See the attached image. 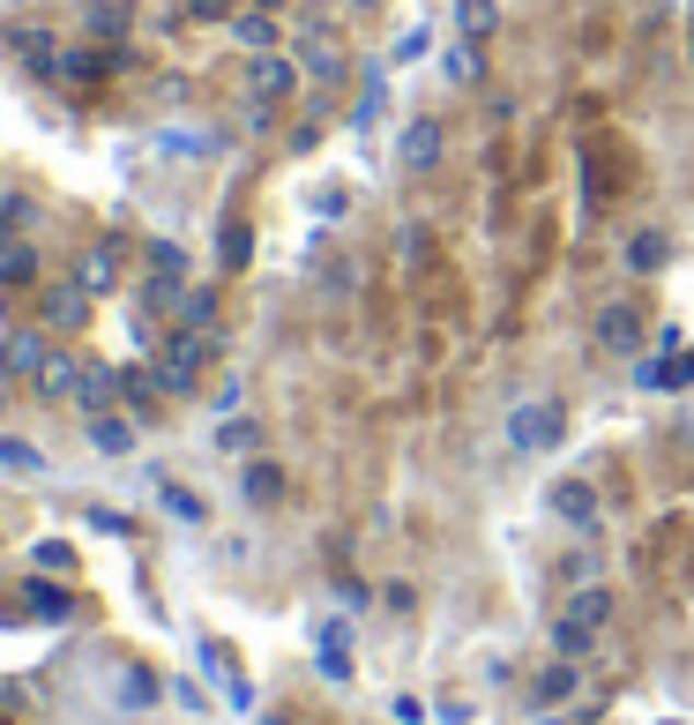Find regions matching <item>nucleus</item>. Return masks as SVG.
Here are the masks:
<instances>
[{"label":"nucleus","mask_w":694,"mask_h":725,"mask_svg":"<svg viewBox=\"0 0 694 725\" xmlns=\"http://www.w3.org/2000/svg\"><path fill=\"white\" fill-rule=\"evenodd\" d=\"M560 434H568V404H560V396H531V404H516V412L500 419V441H508L516 457H545Z\"/></svg>","instance_id":"obj_1"},{"label":"nucleus","mask_w":694,"mask_h":725,"mask_svg":"<svg viewBox=\"0 0 694 725\" xmlns=\"http://www.w3.org/2000/svg\"><path fill=\"white\" fill-rule=\"evenodd\" d=\"M643 314H650V307H643V299H598V314H590V337L605 344V352H627V359H635V352H643V330H650V322H643Z\"/></svg>","instance_id":"obj_2"},{"label":"nucleus","mask_w":694,"mask_h":725,"mask_svg":"<svg viewBox=\"0 0 694 725\" xmlns=\"http://www.w3.org/2000/svg\"><path fill=\"white\" fill-rule=\"evenodd\" d=\"M277 494H285V471H277V464L246 471V502H277Z\"/></svg>","instance_id":"obj_14"},{"label":"nucleus","mask_w":694,"mask_h":725,"mask_svg":"<svg viewBox=\"0 0 694 725\" xmlns=\"http://www.w3.org/2000/svg\"><path fill=\"white\" fill-rule=\"evenodd\" d=\"M381 113H389V76H381V68H367V90H359V105H351V120H359V128H373Z\"/></svg>","instance_id":"obj_13"},{"label":"nucleus","mask_w":694,"mask_h":725,"mask_svg":"<svg viewBox=\"0 0 694 725\" xmlns=\"http://www.w3.org/2000/svg\"><path fill=\"white\" fill-rule=\"evenodd\" d=\"M545 643H553L560 658H590V651H598V629H590V621H575L568 606H560V613L545 621Z\"/></svg>","instance_id":"obj_6"},{"label":"nucleus","mask_w":694,"mask_h":725,"mask_svg":"<svg viewBox=\"0 0 694 725\" xmlns=\"http://www.w3.org/2000/svg\"><path fill=\"white\" fill-rule=\"evenodd\" d=\"M441 76H449L455 90H471L478 76H486V45H478V38H455L449 53H441Z\"/></svg>","instance_id":"obj_8"},{"label":"nucleus","mask_w":694,"mask_h":725,"mask_svg":"<svg viewBox=\"0 0 694 725\" xmlns=\"http://www.w3.org/2000/svg\"><path fill=\"white\" fill-rule=\"evenodd\" d=\"M575 681H582V674H575V658H553V666H537L531 695H537V703H568V695H575Z\"/></svg>","instance_id":"obj_10"},{"label":"nucleus","mask_w":694,"mask_h":725,"mask_svg":"<svg viewBox=\"0 0 694 725\" xmlns=\"http://www.w3.org/2000/svg\"><path fill=\"white\" fill-rule=\"evenodd\" d=\"M568 613L590 621V629H605V621H613V591H605V584H582V591L568 598Z\"/></svg>","instance_id":"obj_12"},{"label":"nucleus","mask_w":694,"mask_h":725,"mask_svg":"<svg viewBox=\"0 0 694 725\" xmlns=\"http://www.w3.org/2000/svg\"><path fill=\"white\" fill-rule=\"evenodd\" d=\"M291 83H299V68H291V60H254V68H246V90H254L262 105H285Z\"/></svg>","instance_id":"obj_7"},{"label":"nucleus","mask_w":694,"mask_h":725,"mask_svg":"<svg viewBox=\"0 0 694 725\" xmlns=\"http://www.w3.org/2000/svg\"><path fill=\"white\" fill-rule=\"evenodd\" d=\"M367 8H381V0H344V15H367Z\"/></svg>","instance_id":"obj_16"},{"label":"nucleus","mask_w":694,"mask_h":725,"mask_svg":"<svg viewBox=\"0 0 694 725\" xmlns=\"http://www.w3.org/2000/svg\"><path fill=\"white\" fill-rule=\"evenodd\" d=\"M306 68H314V76H322V83H336V76H344V38H336V31H306Z\"/></svg>","instance_id":"obj_9"},{"label":"nucleus","mask_w":694,"mask_h":725,"mask_svg":"<svg viewBox=\"0 0 694 725\" xmlns=\"http://www.w3.org/2000/svg\"><path fill=\"white\" fill-rule=\"evenodd\" d=\"M620 269H627V277H657V269H672V240H664L657 225L627 232V240H620Z\"/></svg>","instance_id":"obj_5"},{"label":"nucleus","mask_w":694,"mask_h":725,"mask_svg":"<svg viewBox=\"0 0 694 725\" xmlns=\"http://www.w3.org/2000/svg\"><path fill=\"white\" fill-rule=\"evenodd\" d=\"M441 158H449V135H441V120H433V113L404 120V135H396V165H404L410 180H426Z\"/></svg>","instance_id":"obj_3"},{"label":"nucleus","mask_w":694,"mask_h":725,"mask_svg":"<svg viewBox=\"0 0 694 725\" xmlns=\"http://www.w3.org/2000/svg\"><path fill=\"white\" fill-rule=\"evenodd\" d=\"M426 248H433L426 225H404V232H396V255H404V262H426Z\"/></svg>","instance_id":"obj_15"},{"label":"nucleus","mask_w":694,"mask_h":725,"mask_svg":"<svg viewBox=\"0 0 694 725\" xmlns=\"http://www.w3.org/2000/svg\"><path fill=\"white\" fill-rule=\"evenodd\" d=\"M545 509H553V523H568V531H598V523H605V502H598L590 479H553Z\"/></svg>","instance_id":"obj_4"},{"label":"nucleus","mask_w":694,"mask_h":725,"mask_svg":"<svg viewBox=\"0 0 694 725\" xmlns=\"http://www.w3.org/2000/svg\"><path fill=\"white\" fill-rule=\"evenodd\" d=\"M455 31H463V38H500V8H493V0H463V8H455Z\"/></svg>","instance_id":"obj_11"}]
</instances>
